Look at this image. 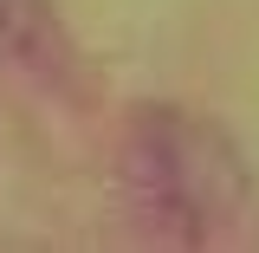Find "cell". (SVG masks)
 Instances as JSON below:
<instances>
[{"mask_svg":"<svg viewBox=\"0 0 259 253\" xmlns=\"http://www.w3.org/2000/svg\"><path fill=\"white\" fill-rule=\"evenodd\" d=\"M123 162H130V182L143 195V208H156V221L188 234V240L214 234L240 208V162H233V150L214 130L188 124L175 111L143 117Z\"/></svg>","mask_w":259,"mask_h":253,"instance_id":"obj_1","label":"cell"},{"mask_svg":"<svg viewBox=\"0 0 259 253\" xmlns=\"http://www.w3.org/2000/svg\"><path fill=\"white\" fill-rule=\"evenodd\" d=\"M0 65L26 71L39 85H65L71 39H65L52 0H0Z\"/></svg>","mask_w":259,"mask_h":253,"instance_id":"obj_2","label":"cell"}]
</instances>
